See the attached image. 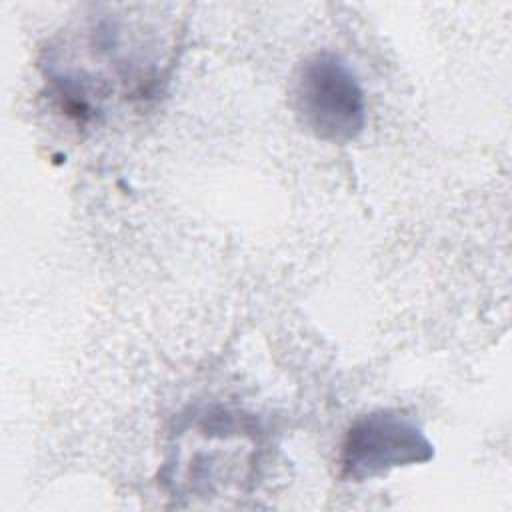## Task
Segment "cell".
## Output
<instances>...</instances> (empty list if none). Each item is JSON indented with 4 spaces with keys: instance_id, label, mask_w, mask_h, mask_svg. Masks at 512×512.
I'll list each match as a JSON object with an SVG mask.
<instances>
[{
    "instance_id": "obj_2",
    "label": "cell",
    "mask_w": 512,
    "mask_h": 512,
    "mask_svg": "<svg viewBox=\"0 0 512 512\" xmlns=\"http://www.w3.org/2000/svg\"><path fill=\"white\" fill-rule=\"evenodd\" d=\"M432 458V442L410 418L392 410H374L350 424L340 450V478L364 482Z\"/></svg>"
},
{
    "instance_id": "obj_1",
    "label": "cell",
    "mask_w": 512,
    "mask_h": 512,
    "mask_svg": "<svg viewBox=\"0 0 512 512\" xmlns=\"http://www.w3.org/2000/svg\"><path fill=\"white\" fill-rule=\"evenodd\" d=\"M292 104L300 124L318 140L348 144L366 126V96L350 64L328 50L308 56L296 70Z\"/></svg>"
}]
</instances>
